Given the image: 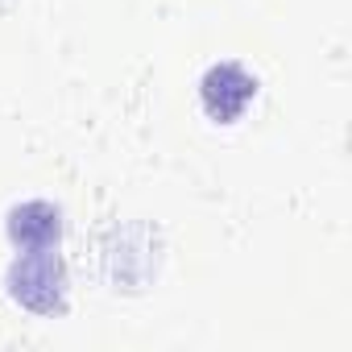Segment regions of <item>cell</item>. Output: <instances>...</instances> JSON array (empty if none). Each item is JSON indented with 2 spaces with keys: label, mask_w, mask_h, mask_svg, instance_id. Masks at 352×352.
<instances>
[{
  "label": "cell",
  "mask_w": 352,
  "mask_h": 352,
  "mask_svg": "<svg viewBox=\"0 0 352 352\" xmlns=\"http://www.w3.org/2000/svg\"><path fill=\"white\" fill-rule=\"evenodd\" d=\"M5 286L34 315H63L67 311V265L54 249H25L9 265Z\"/></svg>",
  "instance_id": "obj_1"
},
{
  "label": "cell",
  "mask_w": 352,
  "mask_h": 352,
  "mask_svg": "<svg viewBox=\"0 0 352 352\" xmlns=\"http://www.w3.org/2000/svg\"><path fill=\"white\" fill-rule=\"evenodd\" d=\"M257 96V79L241 63H216L199 79V104L216 124H232L245 116V108Z\"/></svg>",
  "instance_id": "obj_2"
},
{
  "label": "cell",
  "mask_w": 352,
  "mask_h": 352,
  "mask_svg": "<svg viewBox=\"0 0 352 352\" xmlns=\"http://www.w3.org/2000/svg\"><path fill=\"white\" fill-rule=\"evenodd\" d=\"M5 232L17 249H58L63 241V212L46 199L17 204L5 220Z\"/></svg>",
  "instance_id": "obj_3"
}]
</instances>
